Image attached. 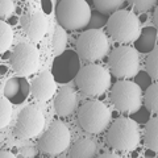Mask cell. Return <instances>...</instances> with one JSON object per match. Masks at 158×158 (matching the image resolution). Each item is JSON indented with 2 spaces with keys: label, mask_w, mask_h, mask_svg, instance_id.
<instances>
[{
  "label": "cell",
  "mask_w": 158,
  "mask_h": 158,
  "mask_svg": "<svg viewBox=\"0 0 158 158\" xmlns=\"http://www.w3.org/2000/svg\"><path fill=\"white\" fill-rule=\"evenodd\" d=\"M140 131L132 118H117L108 128L106 135L107 145L115 152L129 153L140 144Z\"/></svg>",
  "instance_id": "6da1fadb"
},
{
  "label": "cell",
  "mask_w": 158,
  "mask_h": 158,
  "mask_svg": "<svg viewBox=\"0 0 158 158\" xmlns=\"http://www.w3.org/2000/svg\"><path fill=\"white\" fill-rule=\"evenodd\" d=\"M77 87L83 95L88 98H99L111 86V74L108 69L98 63H90L81 67L75 77Z\"/></svg>",
  "instance_id": "7a4b0ae2"
},
{
  "label": "cell",
  "mask_w": 158,
  "mask_h": 158,
  "mask_svg": "<svg viewBox=\"0 0 158 158\" xmlns=\"http://www.w3.org/2000/svg\"><path fill=\"white\" fill-rule=\"evenodd\" d=\"M56 16L59 27L67 31L85 29L91 19L90 6L85 0H61L57 3Z\"/></svg>",
  "instance_id": "3957f363"
},
{
  "label": "cell",
  "mask_w": 158,
  "mask_h": 158,
  "mask_svg": "<svg viewBox=\"0 0 158 158\" xmlns=\"http://www.w3.org/2000/svg\"><path fill=\"white\" fill-rule=\"evenodd\" d=\"M107 32L113 41L123 44L135 42L141 33V23L135 13L125 9L117 11L108 17Z\"/></svg>",
  "instance_id": "277c9868"
},
{
  "label": "cell",
  "mask_w": 158,
  "mask_h": 158,
  "mask_svg": "<svg viewBox=\"0 0 158 158\" xmlns=\"http://www.w3.org/2000/svg\"><path fill=\"white\" fill-rule=\"evenodd\" d=\"M78 121L82 129L91 135H98L110 125L111 111L100 100H88L78 110Z\"/></svg>",
  "instance_id": "5b68a950"
},
{
  "label": "cell",
  "mask_w": 158,
  "mask_h": 158,
  "mask_svg": "<svg viewBox=\"0 0 158 158\" xmlns=\"http://www.w3.org/2000/svg\"><path fill=\"white\" fill-rule=\"evenodd\" d=\"M140 69V58L135 48L120 45L113 49L108 57V71L118 79L136 77Z\"/></svg>",
  "instance_id": "8992f818"
},
{
  "label": "cell",
  "mask_w": 158,
  "mask_h": 158,
  "mask_svg": "<svg viewBox=\"0 0 158 158\" xmlns=\"http://www.w3.org/2000/svg\"><path fill=\"white\" fill-rule=\"evenodd\" d=\"M110 99L113 107L124 115H131L142 107V91L132 81L116 82L111 90Z\"/></svg>",
  "instance_id": "52a82bcc"
},
{
  "label": "cell",
  "mask_w": 158,
  "mask_h": 158,
  "mask_svg": "<svg viewBox=\"0 0 158 158\" xmlns=\"http://www.w3.org/2000/svg\"><path fill=\"white\" fill-rule=\"evenodd\" d=\"M110 50V42L104 33L99 29L83 32L77 40V53L86 62L95 63L102 61Z\"/></svg>",
  "instance_id": "ba28073f"
},
{
  "label": "cell",
  "mask_w": 158,
  "mask_h": 158,
  "mask_svg": "<svg viewBox=\"0 0 158 158\" xmlns=\"http://www.w3.org/2000/svg\"><path fill=\"white\" fill-rule=\"evenodd\" d=\"M70 131L62 121H53L38 140V150L48 157H56L70 145Z\"/></svg>",
  "instance_id": "9c48e42d"
},
{
  "label": "cell",
  "mask_w": 158,
  "mask_h": 158,
  "mask_svg": "<svg viewBox=\"0 0 158 158\" xmlns=\"http://www.w3.org/2000/svg\"><path fill=\"white\" fill-rule=\"evenodd\" d=\"M12 70L19 77H28L38 69L40 53L37 48L28 42H20L9 56Z\"/></svg>",
  "instance_id": "30bf717a"
},
{
  "label": "cell",
  "mask_w": 158,
  "mask_h": 158,
  "mask_svg": "<svg viewBox=\"0 0 158 158\" xmlns=\"http://www.w3.org/2000/svg\"><path fill=\"white\" fill-rule=\"evenodd\" d=\"M45 125V117L42 112L34 106H28L20 111L16 125L13 128V135L20 140L36 137L40 132H42Z\"/></svg>",
  "instance_id": "8fae6325"
},
{
  "label": "cell",
  "mask_w": 158,
  "mask_h": 158,
  "mask_svg": "<svg viewBox=\"0 0 158 158\" xmlns=\"http://www.w3.org/2000/svg\"><path fill=\"white\" fill-rule=\"evenodd\" d=\"M81 70V61L77 52L65 50L62 54L56 57L52 66V74L56 82L67 83L75 79Z\"/></svg>",
  "instance_id": "7c38bea8"
},
{
  "label": "cell",
  "mask_w": 158,
  "mask_h": 158,
  "mask_svg": "<svg viewBox=\"0 0 158 158\" xmlns=\"http://www.w3.org/2000/svg\"><path fill=\"white\" fill-rule=\"evenodd\" d=\"M20 25H21L23 32L28 38L38 42L46 33L48 21L44 13L34 11V9H29L20 19Z\"/></svg>",
  "instance_id": "4fadbf2b"
},
{
  "label": "cell",
  "mask_w": 158,
  "mask_h": 158,
  "mask_svg": "<svg viewBox=\"0 0 158 158\" xmlns=\"http://www.w3.org/2000/svg\"><path fill=\"white\" fill-rule=\"evenodd\" d=\"M78 108V94L71 87H63L54 98V111L62 117L71 116Z\"/></svg>",
  "instance_id": "5bb4252c"
},
{
  "label": "cell",
  "mask_w": 158,
  "mask_h": 158,
  "mask_svg": "<svg viewBox=\"0 0 158 158\" xmlns=\"http://www.w3.org/2000/svg\"><path fill=\"white\" fill-rule=\"evenodd\" d=\"M57 90L56 79H54L53 74L44 71L37 78L34 79L31 85V92L32 96L38 102H45L48 99H50L54 92Z\"/></svg>",
  "instance_id": "9a60e30c"
},
{
  "label": "cell",
  "mask_w": 158,
  "mask_h": 158,
  "mask_svg": "<svg viewBox=\"0 0 158 158\" xmlns=\"http://www.w3.org/2000/svg\"><path fill=\"white\" fill-rule=\"evenodd\" d=\"M31 92V85L23 77L8 79L4 87V96L13 104H21Z\"/></svg>",
  "instance_id": "2e32d148"
},
{
  "label": "cell",
  "mask_w": 158,
  "mask_h": 158,
  "mask_svg": "<svg viewBox=\"0 0 158 158\" xmlns=\"http://www.w3.org/2000/svg\"><path fill=\"white\" fill-rule=\"evenodd\" d=\"M96 153V145L91 138L79 137L75 140L69 152V157L71 158H91Z\"/></svg>",
  "instance_id": "e0dca14e"
},
{
  "label": "cell",
  "mask_w": 158,
  "mask_h": 158,
  "mask_svg": "<svg viewBox=\"0 0 158 158\" xmlns=\"http://www.w3.org/2000/svg\"><path fill=\"white\" fill-rule=\"evenodd\" d=\"M157 36V28L154 27H146L141 29L140 36L135 41V49L140 53H150L156 48Z\"/></svg>",
  "instance_id": "ac0fdd59"
},
{
  "label": "cell",
  "mask_w": 158,
  "mask_h": 158,
  "mask_svg": "<svg viewBox=\"0 0 158 158\" xmlns=\"http://www.w3.org/2000/svg\"><path fill=\"white\" fill-rule=\"evenodd\" d=\"M144 142L146 148L154 153L158 152V120L149 118L145 125V133H144Z\"/></svg>",
  "instance_id": "d6986e66"
},
{
  "label": "cell",
  "mask_w": 158,
  "mask_h": 158,
  "mask_svg": "<svg viewBox=\"0 0 158 158\" xmlns=\"http://www.w3.org/2000/svg\"><path fill=\"white\" fill-rule=\"evenodd\" d=\"M124 0H94V6L96 11L103 15H113L117 11H121L123 7H125Z\"/></svg>",
  "instance_id": "ffe728a7"
},
{
  "label": "cell",
  "mask_w": 158,
  "mask_h": 158,
  "mask_svg": "<svg viewBox=\"0 0 158 158\" xmlns=\"http://www.w3.org/2000/svg\"><path fill=\"white\" fill-rule=\"evenodd\" d=\"M144 104H145V108L150 113H158V85H157V82L152 83L145 90Z\"/></svg>",
  "instance_id": "44dd1931"
},
{
  "label": "cell",
  "mask_w": 158,
  "mask_h": 158,
  "mask_svg": "<svg viewBox=\"0 0 158 158\" xmlns=\"http://www.w3.org/2000/svg\"><path fill=\"white\" fill-rule=\"evenodd\" d=\"M12 41H13L12 28L4 20H2L0 21V53L2 54L6 53L9 49V46L12 45Z\"/></svg>",
  "instance_id": "7402d4cb"
},
{
  "label": "cell",
  "mask_w": 158,
  "mask_h": 158,
  "mask_svg": "<svg viewBox=\"0 0 158 158\" xmlns=\"http://www.w3.org/2000/svg\"><path fill=\"white\" fill-rule=\"evenodd\" d=\"M66 42H67V34L65 32V29L62 27H57L53 37V50L56 56H59V54L65 52Z\"/></svg>",
  "instance_id": "603a6c76"
},
{
  "label": "cell",
  "mask_w": 158,
  "mask_h": 158,
  "mask_svg": "<svg viewBox=\"0 0 158 158\" xmlns=\"http://www.w3.org/2000/svg\"><path fill=\"white\" fill-rule=\"evenodd\" d=\"M146 73L149 74L152 81L158 79V49L154 48L146 58Z\"/></svg>",
  "instance_id": "cb8c5ba5"
},
{
  "label": "cell",
  "mask_w": 158,
  "mask_h": 158,
  "mask_svg": "<svg viewBox=\"0 0 158 158\" xmlns=\"http://www.w3.org/2000/svg\"><path fill=\"white\" fill-rule=\"evenodd\" d=\"M11 116H12L11 102L6 96H3L2 100H0V127L2 128L7 127L9 121H11Z\"/></svg>",
  "instance_id": "d4e9b609"
},
{
  "label": "cell",
  "mask_w": 158,
  "mask_h": 158,
  "mask_svg": "<svg viewBox=\"0 0 158 158\" xmlns=\"http://www.w3.org/2000/svg\"><path fill=\"white\" fill-rule=\"evenodd\" d=\"M108 23V16L103 15L100 12H91V19H90V23L87 24V27L85 29L87 31H92V29H99L102 31L103 27H106Z\"/></svg>",
  "instance_id": "484cf974"
},
{
  "label": "cell",
  "mask_w": 158,
  "mask_h": 158,
  "mask_svg": "<svg viewBox=\"0 0 158 158\" xmlns=\"http://www.w3.org/2000/svg\"><path fill=\"white\" fill-rule=\"evenodd\" d=\"M129 4L133 7L136 12L138 13H145L148 11H150V9L156 8L158 2L157 0H131Z\"/></svg>",
  "instance_id": "4316f807"
},
{
  "label": "cell",
  "mask_w": 158,
  "mask_h": 158,
  "mask_svg": "<svg viewBox=\"0 0 158 158\" xmlns=\"http://www.w3.org/2000/svg\"><path fill=\"white\" fill-rule=\"evenodd\" d=\"M15 8H16V6L12 0H2L0 2V17H2V20L11 17L12 13L15 12Z\"/></svg>",
  "instance_id": "83f0119b"
},
{
  "label": "cell",
  "mask_w": 158,
  "mask_h": 158,
  "mask_svg": "<svg viewBox=\"0 0 158 158\" xmlns=\"http://www.w3.org/2000/svg\"><path fill=\"white\" fill-rule=\"evenodd\" d=\"M135 83L141 88V91H145L146 88L153 83V81H152V78L149 77V74L148 73L141 71V73L136 74V82Z\"/></svg>",
  "instance_id": "f1b7e54d"
},
{
  "label": "cell",
  "mask_w": 158,
  "mask_h": 158,
  "mask_svg": "<svg viewBox=\"0 0 158 158\" xmlns=\"http://www.w3.org/2000/svg\"><path fill=\"white\" fill-rule=\"evenodd\" d=\"M131 118L138 124H146L148 120L150 118V112L146 108H140L138 111L131 113Z\"/></svg>",
  "instance_id": "f546056e"
},
{
  "label": "cell",
  "mask_w": 158,
  "mask_h": 158,
  "mask_svg": "<svg viewBox=\"0 0 158 158\" xmlns=\"http://www.w3.org/2000/svg\"><path fill=\"white\" fill-rule=\"evenodd\" d=\"M153 21H154V28L158 25V8H154V15H153Z\"/></svg>",
  "instance_id": "4dcf8cb0"
},
{
  "label": "cell",
  "mask_w": 158,
  "mask_h": 158,
  "mask_svg": "<svg viewBox=\"0 0 158 158\" xmlns=\"http://www.w3.org/2000/svg\"><path fill=\"white\" fill-rule=\"evenodd\" d=\"M100 157L102 158H106V157H108V158H117L116 154H110V153H108V154H100Z\"/></svg>",
  "instance_id": "1f68e13d"
},
{
  "label": "cell",
  "mask_w": 158,
  "mask_h": 158,
  "mask_svg": "<svg viewBox=\"0 0 158 158\" xmlns=\"http://www.w3.org/2000/svg\"><path fill=\"white\" fill-rule=\"evenodd\" d=\"M2 157L4 158V157H15L13 154H9V152H4L3 154H2Z\"/></svg>",
  "instance_id": "d6a6232c"
}]
</instances>
